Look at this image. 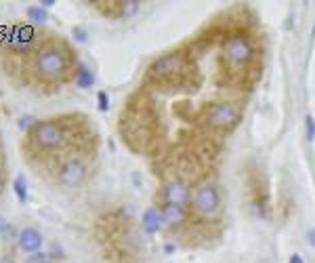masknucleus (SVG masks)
<instances>
[{
  "mask_svg": "<svg viewBox=\"0 0 315 263\" xmlns=\"http://www.w3.org/2000/svg\"><path fill=\"white\" fill-rule=\"evenodd\" d=\"M164 200L166 204H179V206H185V202L189 200V190L183 181L179 179H173L164 185Z\"/></svg>",
  "mask_w": 315,
  "mask_h": 263,
  "instance_id": "obj_9",
  "label": "nucleus"
},
{
  "mask_svg": "<svg viewBox=\"0 0 315 263\" xmlns=\"http://www.w3.org/2000/svg\"><path fill=\"white\" fill-rule=\"evenodd\" d=\"M71 34H74V38L78 40V43H84V40L89 38V36H87V32H84L82 27H74V32H71Z\"/></svg>",
  "mask_w": 315,
  "mask_h": 263,
  "instance_id": "obj_20",
  "label": "nucleus"
},
{
  "mask_svg": "<svg viewBox=\"0 0 315 263\" xmlns=\"http://www.w3.org/2000/svg\"><path fill=\"white\" fill-rule=\"evenodd\" d=\"M185 65V57L181 53H170V55H164V57L155 59L149 67V74L158 80H164V78H173L177 74H181Z\"/></svg>",
  "mask_w": 315,
  "mask_h": 263,
  "instance_id": "obj_6",
  "label": "nucleus"
},
{
  "mask_svg": "<svg viewBox=\"0 0 315 263\" xmlns=\"http://www.w3.org/2000/svg\"><path fill=\"white\" fill-rule=\"evenodd\" d=\"M67 70V57L61 49H57L53 45H47L42 47L36 57H34V72L45 78V80H55L63 76Z\"/></svg>",
  "mask_w": 315,
  "mask_h": 263,
  "instance_id": "obj_1",
  "label": "nucleus"
},
{
  "mask_svg": "<svg viewBox=\"0 0 315 263\" xmlns=\"http://www.w3.org/2000/svg\"><path fill=\"white\" fill-rule=\"evenodd\" d=\"M162 213L158 211V209H147L145 213H143V230H145L147 234H155L158 230H160V226H162Z\"/></svg>",
  "mask_w": 315,
  "mask_h": 263,
  "instance_id": "obj_12",
  "label": "nucleus"
},
{
  "mask_svg": "<svg viewBox=\"0 0 315 263\" xmlns=\"http://www.w3.org/2000/svg\"><path fill=\"white\" fill-rule=\"evenodd\" d=\"M97 103H99V109L101 112H107V107H109V99H107V93H99V97H97Z\"/></svg>",
  "mask_w": 315,
  "mask_h": 263,
  "instance_id": "obj_19",
  "label": "nucleus"
},
{
  "mask_svg": "<svg viewBox=\"0 0 315 263\" xmlns=\"http://www.w3.org/2000/svg\"><path fill=\"white\" fill-rule=\"evenodd\" d=\"M76 85H78L80 89H91V87L95 85V76H93V72L89 70L87 65H80V67H78V74H76Z\"/></svg>",
  "mask_w": 315,
  "mask_h": 263,
  "instance_id": "obj_13",
  "label": "nucleus"
},
{
  "mask_svg": "<svg viewBox=\"0 0 315 263\" xmlns=\"http://www.w3.org/2000/svg\"><path fill=\"white\" fill-rule=\"evenodd\" d=\"M19 246H21V251H25V253H38L40 246H42L40 232L34 230V228H23L21 234H19Z\"/></svg>",
  "mask_w": 315,
  "mask_h": 263,
  "instance_id": "obj_10",
  "label": "nucleus"
},
{
  "mask_svg": "<svg viewBox=\"0 0 315 263\" xmlns=\"http://www.w3.org/2000/svg\"><path fill=\"white\" fill-rule=\"evenodd\" d=\"M162 219L168 226H181L185 221V209L179 204H166L162 211Z\"/></svg>",
  "mask_w": 315,
  "mask_h": 263,
  "instance_id": "obj_11",
  "label": "nucleus"
},
{
  "mask_svg": "<svg viewBox=\"0 0 315 263\" xmlns=\"http://www.w3.org/2000/svg\"><path fill=\"white\" fill-rule=\"evenodd\" d=\"M55 5V0H42V3H40V7L42 9H47V7H53Z\"/></svg>",
  "mask_w": 315,
  "mask_h": 263,
  "instance_id": "obj_23",
  "label": "nucleus"
},
{
  "mask_svg": "<svg viewBox=\"0 0 315 263\" xmlns=\"http://www.w3.org/2000/svg\"><path fill=\"white\" fill-rule=\"evenodd\" d=\"M305 124H307V139L309 141H315V118L313 116H307Z\"/></svg>",
  "mask_w": 315,
  "mask_h": 263,
  "instance_id": "obj_18",
  "label": "nucleus"
},
{
  "mask_svg": "<svg viewBox=\"0 0 315 263\" xmlns=\"http://www.w3.org/2000/svg\"><path fill=\"white\" fill-rule=\"evenodd\" d=\"M0 263H15V261H13L11 257H3V259H0Z\"/></svg>",
  "mask_w": 315,
  "mask_h": 263,
  "instance_id": "obj_24",
  "label": "nucleus"
},
{
  "mask_svg": "<svg viewBox=\"0 0 315 263\" xmlns=\"http://www.w3.org/2000/svg\"><path fill=\"white\" fill-rule=\"evenodd\" d=\"M34 141L42 149H59L65 143V133L59 124H55V122H36Z\"/></svg>",
  "mask_w": 315,
  "mask_h": 263,
  "instance_id": "obj_5",
  "label": "nucleus"
},
{
  "mask_svg": "<svg viewBox=\"0 0 315 263\" xmlns=\"http://www.w3.org/2000/svg\"><path fill=\"white\" fill-rule=\"evenodd\" d=\"M219 204H221V196H219V190L210 185V183H202L198 185L193 192V211L202 217H210L219 211Z\"/></svg>",
  "mask_w": 315,
  "mask_h": 263,
  "instance_id": "obj_4",
  "label": "nucleus"
},
{
  "mask_svg": "<svg viewBox=\"0 0 315 263\" xmlns=\"http://www.w3.org/2000/svg\"><path fill=\"white\" fill-rule=\"evenodd\" d=\"M290 263H305V261H303V257H300V255H292L290 257Z\"/></svg>",
  "mask_w": 315,
  "mask_h": 263,
  "instance_id": "obj_22",
  "label": "nucleus"
},
{
  "mask_svg": "<svg viewBox=\"0 0 315 263\" xmlns=\"http://www.w3.org/2000/svg\"><path fill=\"white\" fill-rule=\"evenodd\" d=\"M34 43V27L32 25H13L11 27V36H9V47L17 53H23L30 49Z\"/></svg>",
  "mask_w": 315,
  "mask_h": 263,
  "instance_id": "obj_8",
  "label": "nucleus"
},
{
  "mask_svg": "<svg viewBox=\"0 0 315 263\" xmlns=\"http://www.w3.org/2000/svg\"><path fill=\"white\" fill-rule=\"evenodd\" d=\"M137 9H139V3H137V0H126V3H122V17L135 15Z\"/></svg>",
  "mask_w": 315,
  "mask_h": 263,
  "instance_id": "obj_16",
  "label": "nucleus"
},
{
  "mask_svg": "<svg viewBox=\"0 0 315 263\" xmlns=\"http://www.w3.org/2000/svg\"><path fill=\"white\" fill-rule=\"evenodd\" d=\"M25 263H51V259H49V255L47 253H32L30 257L25 259Z\"/></svg>",
  "mask_w": 315,
  "mask_h": 263,
  "instance_id": "obj_17",
  "label": "nucleus"
},
{
  "mask_svg": "<svg viewBox=\"0 0 315 263\" xmlns=\"http://www.w3.org/2000/svg\"><path fill=\"white\" fill-rule=\"evenodd\" d=\"M223 55H225V61L233 67H246L252 57H254V47L250 43V38L246 34H231L225 45H223Z\"/></svg>",
  "mask_w": 315,
  "mask_h": 263,
  "instance_id": "obj_2",
  "label": "nucleus"
},
{
  "mask_svg": "<svg viewBox=\"0 0 315 263\" xmlns=\"http://www.w3.org/2000/svg\"><path fill=\"white\" fill-rule=\"evenodd\" d=\"M59 179H61V183H65L69 187H76L87 179V167H84L80 160L71 158V160L63 162V167L59 169Z\"/></svg>",
  "mask_w": 315,
  "mask_h": 263,
  "instance_id": "obj_7",
  "label": "nucleus"
},
{
  "mask_svg": "<svg viewBox=\"0 0 315 263\" xmlns=\"http://www.w3.org/2000/svg\"><path fill=\"white\" fill-rule=\"evenodd\" d=\"M0 190H3V177H0Z\"/></svg>",
  "mask_w": 315,
  "mask_h": 263,
  "instance_id": "obj_25",
  "label": "nucleus"
},
{
  "mask_svg": "<svg viewBox=\"0 0 315 263\" xmlns=\"http://www.w3.org/2000/svg\"><path fill=\"white\" fill-rule=\"evenodd\" d=\"M9 228H11V226H9V221H7L5 217H0V234H7Z\"/></svg>",
  "mask_w": 315,
  "mask_h": 263,
  "instance_id": "obj_21",
  "label": "nucleus"
},
{
  "mask_svg": "<svg viewBox=\"0 0 315 263\" xmlns=\"http://www.w3.org/2000/svg\"><path fill=\"white\" fill-rule=\"evenodd\" d=\"M240 120H242L240 107L233 105V103H227V101H221V103L210 105V109L206 112V122L210 124V127L221 129V131L233 129Z\"/></svg>",
  "mask_w": 315,
  "mask_h": 263,
  "instance_id": "obj_3",
  "label": "nucleus"
},
{
  "mask_svg": "<svg viewBox=\"0 0 315 263\" xmlns=\"http://www.w3.org/2000/svg\"><path fill=\"white\" fill-rule=\"evenodd\" d=\"M27 19H30L32 23H45L47 19H49V15H47V9H42V7H30L27 9Z\"/></svg>",
  "mask_w": 315,
  "mask_h": 263,
  "instance_id": "obj_15",
  "label": "nucleus"
},
{
  "mask_svg": "<svg viewBox=\"0 0 315 263\" xmlns=\"http://www.w3.org/2000/svg\"><path fill=\"white\" fill-rule=\"evenodd\" d=\"M13 190H15V196H17L19 202H27V181H25L23 175L15 177V181H13Z\"/></svg>",
  "mask_w": 315,
  "mask_h": 263,
  "instance_id": "obj_14",
  "label": "nucleus"
}]
</instances>
